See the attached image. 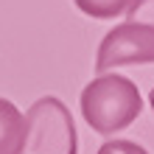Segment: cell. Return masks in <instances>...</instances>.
<instances>
[{
	"instance_id": "cell-2",
	"label": "cell",
	"mask_w": 154,
	"mask_h": 154,
	"mask_svg": "<svg viewBox=\"0 0 154 154\" xmlns=\"http://www.w3.org/2000/svg\"><path fill=\"white\" fill-rule=\"evenodd\" d=\"M123 14L126 20L106 31L98 45L95 73L154 62V0H132Z\"/></svg>"
},
{
	"instance_id": "cell-7",
	"label": "cell",
	"mask_w": 154,
	"mask_h": 154,
	"mask_svg": "<svg viewBox=\"0 0 154 154\" xmlns=\"http://www.w3.org/2000/svg\"><path fill=\"white\" fill-rule=\"evenodd\" d=\"M149 104H151V109H154V87H151V95H149Z\"/></svg>"
},
{
	"instance_id": "cell-1",
	"label": "cell",
	"mask_w": 154,
	"mask_h": 154,
	"mask_svg": "<svg viewBox=\"0 0 154 154\" xmlns=\"http://www.w3.org/2000/svg\"><path fill=\"white\" fill-rule=\"evenodd\" d=\"M81 115L98 134H115L137 121L143 112L140 90L132 79L118 73H98L81 90Z\"/></svg>"
},
{
	"instance_id": "cell-4",
	"label": "cell",
	"mask_w": 154,
	"mask_h": 154,
	"mask_svg": "<svg viewBox=\"0 0 154 154\" xmlns=\"http://www.w3.org/2000/svg\"><path fill=\"white\" fill-rule=\"evenodd\" d=\"M25 115L8 101L0 98V154H23Z\"/></svg>"
},
{
	"instance_id": "cell-6",
	"label": "cell",
	"mask_w": 154,
	"mask_h": 154,
	"mask_svg": "<svg viewBox=\"0 0 154 154\" xmlns=\"http://www.w3.org/2000/svg\"><path fill=\"white\" fill-rule=\"evenodd\" d=\"M95 154H149L146 149L140 146V143H134V140H106L98 146Z\"/></svg>"
},
{
	"instance_id": "cell-3",
	"label": "cell",
	"mask_w": 154,
	"mask_h": 154,
	"mask_svg": "<svg viewBox=\"0 0 154 154\" xmlns=\"http://www.w3.org/2000/svg\"><path fill=\"white\" fill-rule=\"evenodd\" d=\"M73 115L56 95H45L25 112L23 154H76Z\"/></svg>"
},
{
	"instance_id": "cell-5",
	"label": "cell",
	"mask_w": 154,
	"mask_h": 154,
	"mask_svg": "<svg viewBox=\"0 0 154 154\" xmlns=\"http://www.w3.org/2000/svg\"><path fill=\"white\" fill-rule=\"evenodd\" d=\"M76 8L87 17H95V20H115L126 11V6L132 0H73Z\"/></svg>"
}]
</instances>
